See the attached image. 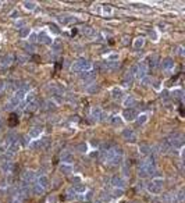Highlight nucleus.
Segmentation results:
<instances>
[{
    "instance_id": "nucleus-1",
    "label": "nucleus",
    "mask_w": 185,
    "mask_h": 203,
    "mask_svg": "<svg viewBox=\"0 0 185 203\" xmlns=\"http://www.w3.org/2000/svg\"><path fill=\"white\" fill-rule=\"evenodd\" d=\"M93 70V63L88 59H78L71 64V71L73 72H85Z\"/></svg>"
},
{
    "instance_id": "nucleus-2",
    "label": "nucleus",
    "mask_w": 185,
    "mask_h": 203,
    "mask_svg": "<svg viewBox=\"0 0 185 203\" xmlns=\"http://www.w3.org/2000/svg\"><path fill=\"white\" fill-rule=\"evenodd\" d=\"M50 186V181H49V178L46 175H41V177H36V181L35 184L32 185V188H34V192L38 193V195H41V193H43L46 189Z\"/></svg>"
},
{
    "instance_id": "nucleus-3",
    "label": "nucleus",
    "mask_w": 185,
    "mask_h": 203,
    "mask_svg": "<svg viewBox=\"0 0 185 203\" xmlns=\"http://www.w3.org/2000/svg\"><path fill=\"white\" fill-rule=\"evenodd\" d=\"M129 72H131L136 79H139V81H141V79H144L145 77H146V72H148V67H146L145 64H144V61H142V63H136V64H134V66H132V68H131V71H129Z\"/></svg>"
},
{
    "instance_id": "nucleus-4",
    "label": "nucleus",
    "mask_w": 185,
    "mask_h": 203,
    "mask_svg": "<svg viewBox=\"0 0 185 203\" xmlns=\"http://www.w3.org/2000/svg\"><path fill=\"white\" fill-rule=\"evenodd\" d=\"M4 147H6V150H8V152H11V153L17 152V150L19 149L18 138L15 136V135H8V136L4 139Z\"/></svg>"
},
{
    "instance_id": "nucleus-5",
    "label": "nucleus",
    "mask_w": 185,
    "mask_h": 203,
    "mask_svg": "<svg viewBox=\"0 0 185 203\" xmlns=\"http://www.w3.org/2000/svg\"><path fill=\"white\" fill-rule=\"evenodd\" d=\"M163 185H164L163 179H161V178H155V179H152L148 185H146V188H148V191L150 193H155V195H156V193H160L161 192Z\"/></svg>"
},
{
    "instance_id": "nucleus-6",
    "label": "nucleus",
    "mask_w": 185,
    "mask_h": 203,
    "mask_svg": "<svg viewBox=\"0 0 185 203\" xmlns=\"http://www.w3.org/2000/svg\"><path fill=\"white\" fill-rule=\"evenodd\" d=\"M35 181H36V174H35L34 171H25L24 174H22V185L24 186H31L34 185Z\"/></svg>"
},
{
    "instance_id": "nucleus-7",
    "label": "nucleus",
    "mask_w": 185,
    "mask_h": 203,
    "mask_svg": "<svg viewBox=\"0 0 185 203\" xmlns=\"http://www.w3.org/2000/svg\"><path fill=\"white\" fill-rule=\"evenodd\" d=\"M56 20H57V22L60 25H71V24H75V22H78V18L75 17V15H71V14L58 15Z\"/></svg>"
},
{
    "instance_id": "nucleus-8",
    "label": "nucleus",
    "mask_w": 185,
    "mask_h": 203,
    "mask_svg": "<svg viewBox=\"0 0 185 203\" xmlns=\"http://www.w3.org/2000/svg\"><path fill=\"white\" fill-rule=\"evenodd\" d=\"M144 64L148 67V70H155L156 67H157V64H159V56L156 53L149 54V56H146Z\"/></svg>"
},
{
    "instance_id": "nucleus-9",
    "label": "nucleus",
    "mask_w": 185,
    "mask_h": 203,
    "mask_svg": "<svg viewBox=\"0 0 185 203\" xmlns=\"http://www.w3.org/2000/svg\"><path fill=\"white\" fill-rule=\"evenodd\" d=\"M167 142L170 145V147H181L184 143V138L181 135H171L167 138Z\"/></svg>"
},
{
    "instance_id": "nucleus-10",
    "label": "nucleus",
    "mask_w": 185,
    "mask_h": 203,
    "mask_svg": "<svg viewBox=\"0 0 185 203\" xmlns=\"http://www.w3.org/2000/svg\"><path fill=\"white\" fill-rule=\"evenodd\" d=\"M38 42H41L42 45H46V46H52L53 45V39H52V36H49L46 32L38 34Z\"/></svg>"
},
{
    "instance_id": "nucleus-11",
    "label": "nucleus",
    "mask_w": 185,
    "mask_h": 203,
    "mask_svg": "<svg viewBox=\"0 0 185 203\" xmlns=\"http://www.w3.org/2000/svg\"><path fill=\"white\" fill-rule=\"evenodd\" d=\"M160 66H161V70H164V71H170V70H173L175 67V63H174V60L171 59V57H166V59H163Z\"/></svg>"
},
{
    "instance_id": "nucleus-12",
    "label": "nucleus",
    "mask_w": 185,
    "mask_h": 203,
    "mask_svg": "<svg viewBox=\"0 0 185 203\" xmlns=\"http://www.w3.org/2000/svg\"><path fill=\"white\" fill-rule=\"evenodd\" d=\"M121 135H122V138H124L125 141H128V142H135V139H136L135 132L132 131L131 128H125V130L121 132Z\"/></svg>"
},
{
    "instance_id": "nucleus-13",
    "label": "nucleus",
    "mask_w": 185,
    "mask_h": 203,
    "mask_svg": "<svg viewBox=\"0 0 185 203\" xmlns=\"http://www.w3.org/2000/svg\"><path fill=\"white\" fill-rule=\"evenodd\" d=\"M42 132H43V128L42 127H32L28 132V138L29 139H36V138H39L42 135Z\"/></svg>"
},
{
    "instance_id": "nucleus-14",
    "label": "nucleus",
    "mask_w": 185,
    "mask_h": 203,
    "mask_svg": "<svg viewBox=\"0 0 185 203\" xmlns=\"http://www.w3.org/2000/svg\"><path fill=\"white\" fill-rule=\"evenodd\" d=\"M136 110L135 109H125L124 113H122V117L125 118L127 121H134L135 118H136Z\"/></svg>"
},
{
    "instance_id": "nucleus-15",
    "label": "nucleus",
    "mask_w": 185,
    "mask_h": 203,
    "mask_svg": "<svg viewBox=\"0 0 185 203\" xmlns=\"http://www.w3.org/2000/svg\"><path fill=\"white\" fill-rule=\"evenodd\" d=\"M97 75V72L95 70H90V71H85V72H81L79 78L82 79V81H92V79H95Z\"/></svg>"
},
{
    "instance_id": "nucleus-16",
    "label": "nucleus",
    "mask_w": 185,
    "mask_h": 203,
    "mask_svg": "<svg viewBox=\"0 0 185 203\" xmlns=\"http://www.w3.org/2000/svg\"><path fill=\"white\" fill-rule=\"evenodd\" d=\"M39 109V100L38 99H35V100H32L31 103H28L27 107H25V111L28 113V114H32V113H35Z\"/></svg>"
},
{
    "instance_id": "nucleus-17",
    "label": "nucleus",
    "mask_w": 185,
    "mask_h": 203,
    "mask_svg": "<svg viewBox=\"0 0 185 203\" xmlns=\"http://www.w3.org/2000/svg\"><path fill=\"white\" fill-rule=\"evenodd\" d=\"M73 159H74V154L70 150H64L61 153V162H63V164H71L73 163Z\"/></svg>"
},
{
    "instance_id": "nucleus-18",
    "label": "nucleus",
    "mask_w": 185,
    "mask_h": 203,
    "mask_svg": "<svg viewBox=\"0 0 185 203\" xmlns=\"http://www.w3.org/2000/svg\"><path fill=\"white\" fill-rule=\"evenodd\" d=\"M120 67V61H105L103 63V68L106 71H113V70H117Z\"/></svg>"
},
{
    "instance_id": "nucleus-19",
    "label": "nucleus",
    "mask_w": 185,
    "mask_h": 203,
    "mask_svg": "<svg viewBox=\"0 0 185 203\" xmlns=\"http://www.w3.org/2000/svg\"><path fill=\"white\" fill-rule=\"evenodd\" d=\"M144 46H145V38L144 36H136L134 39V43H132L134 50H141Z\"/></svg>"
},
{
    "instance_id": "nucleus-20",
    "label": "nucleus",
    "mask_w": 185,
    "mask_h": 203,
    "mask_svg": "<svg viewBox=\"0 0 185 203\" xmlns=\"http://www.w3.org/2000/svg\"><path fill=\"white\" fill-rule=\"evenodd\" d=\"M112 185L114 186V188L122 189V186H124V179H122L121 177H118V175H114L112 178Z\"/></svg>"
},
{
    "instance_id": "nucleus-21",
    "label": "nucleus",
    "mask_w": 185,
    "mask_h": 203,
    "mask_svg": "<svg viewBox=\"0 0 185 203\" xmlns=\"http://www.w3.org/2000/svg\"><path fill=\"white\" fill-rule=\"evenodd\" d=\"M79 32L82 35H85V36H93V35H95V29H93L92 27H89V25H85V27H82L79 29Z\"/></svg>"
},
{
    "instance_id": "nucleus-22",
    "label": "nucleus",
    "mask_w": 185,
    "mask_h": 203,
    "mask_svg": "<svg viewBox=\"0 0 185 203\" xmlns=\"http://www.w3.org/2000/svg\"><path fill=\"white\" fill-rule=\"evenodd\" d=\"M18 104H19V100L15 98V96H13V98L7 102V104H6V109H7V110H13V109H15Z\"/></svg>"
},
{
    "instance_id": "nucleus-23",
    "label": "nucleus",
    "mask_w": 185,
    "mask_h": 203,
    "mask_svg": "<svg viewBox=\"0 0 185 203\" xmlns=\"http://www.w3.org/2000/svg\"><path fill=\"white\" fill-rule=\"evenodd\" d=\"M22 6H24L25 10L34 11L35 8H36V2H32V0H25V2H22Z\"/></svg>"
},
{
    "instance_id": "nucleus-24",
    "label": "nucleus",
    "mask_w": 185,
    "mask_h": 203,
    "mask_svg": "<svg viewBox=\"0 0 185 203\" xmlns=\"http://www.w3.org/2000/svg\"><path fill=\"white\" fill-rule=\"evenodd\" d=\"M13 61H14V56H13V54H6V56L2 57L0 64H2V66H10Z\"/></svg>"
},
{
    "instance_id": "nucleus-25",
    "label": "nucleus",
    "mask_w": 185,
    "mask_h": 203,
    "mask_svg": "<svg viewBox=\"0 0 185 203\" xmlns=\"http://www.w3.org/2000/svg\"><path fill=\"white\" fill-rule=\"evenodd\" d=\"M13 167H14V164H13V162H3L2 166H0V168H2L3 173H11Z\"/></svg>"
},
{
    "instance_id": "nucleus-26",
    "label": "nucleus",
    "mask_w": 185,
    "mask_h": 203,
    "mask_svg": "<svg viewBox=\"0 0 185 203\" xmlns=\"http://www.w3.org/2000/svg\"><path fill=\"white\" fill-rule=\"evenodd\" d=\"M90 115H92L93 120L99 121L100 118H102V109H100V107H93L92 111H90Z\"/></svg>"
},
{
    "instance_id": "nucleus-27",
    "label": "nucleus",
    "mask_w": 185,
    "mask_h": 203,
    "mask_svg": "<svg viewBox=\"0 0 185 203\" xmlns=\"http://www.w3.org/2000/svg\"><path fill=\"white\" fill-rule=\"evenodd\" d=\"M53 109H56V103H54V100H46L43 103L42 110H43V111H52Z\"/></svg>"
},
{
    "instance_id": "nucleus-28",
    "label": "nucleus",
    "mask_w": 185,
    "mask_h": 203,
    "mask_svg": "<svg viewBox=\"0 0 185 203\" xmlns=\"http://www.w3.org/2000/svg\"><path fill=\"white\" fill-rule=\"evenodd\" d=\"M99 91H100V85L99 83H96V82H92L90 85L86 86V92L88 93H97Z\"/></svg>"
},
{
    "instance_id": "nucleus-29",
    "label": "nucleus",
    "mask_w": 185,
    "mask_h": 203,
    "mask_svg": "<svg viewBox=\"0 0 185 203\" xmlns=\"http://www.w3.org/2000/svg\"><path fill=\"white\" fill-rule=\"evenodd\" d=\"M29 34H31V29H29V27H24V28H21V29H18V36L21 38V39H25V38H28Z\"/></svg>"
},
{
    "instance_id": "nucleus-30",
    "label": "nucleus",
    "mask_w": 185,
    "mask_h": 203,
    "mask_svg": "<svg viewBox=\"0 0 185 203\" xmlns=\"http://www.w3.org/2000/svg\"><path fill=\"white\" fill-rule=\"evenodd\" d=\"M135 98L134 96H128V98H125V100H124V106H125V109H132V106L135 104Z\"/></svg>"
},
{
    "instance_id": "nucleus-31",
    "label": "nucleus",
    "mask_w": 185,
    "mask_h": 203,
    "mask_svg": "<svg viewBox=\"0 0 185 203\" xmlns=\"http://www.w3.org/2000/svg\"><path fill=\"white\" fill-rule=\"evenodd\" d=\"M73 191H74V193H85L86 188L84 184H75V185L73 186Z\"/></svg>"
},
{
    "instance_id": "nucleus-32",
    "label": "nucleus",
    "mask_w": 185,
    "mask_h": 203,
    "mask_svg": "<svg viewBox=\"0 0 185 203\" xmlns=\"http://www.w3.org/2000/svg\"><path fill=\"white\" fill-rule=\"evenodd\" d=\"M122 95H124V92H122V89L121 88H114L112 91V96H113V99H120V98H122Z\"/></svg>"
},
{
    "instance_id": "nucleus-33",
    "label": "nucleus",
    "mask_w": 185,
    "mask_h": 203,
    "mask_svg": "<svg viewBox=\"0 0 185 203\" xmlns=\"http://www.w3.org/2000/svg\"><path fill=\"white\" fill-rule=\"evenodd\" d=\"M100 14L102 15H112L113 14V7H110V6H102Z\"/></svg>"
},
{
    "instance_id": "nucleus-34",
    "label": "nucleus",
    "mask_w": 185,
    "mask_h": 203,
    "mask_svg": "<svg viewBox=\"0 0 185 203\" xmlns=\"http://www.w3.org/2000/svg\"><path fill=\"white\" fill-rule=\"evenodd\" d=\"M132 79H134V75H132V74L128 71V72L125 74V77H124V85L131 86L132 85Z\"/></svg>"
},
{
    "instance_id": "nucleus-35",
    "label": "nucleus",
    "mask_w": 185,
    "mask_h": 203,
    "mask_svg": "<svg viewBox=\"0 0 185 203\" xmlns=\"http://www.w3.org/2000/svg\"><path fill=\"white\" fill-rule=\"evenodd\" d=\"M120 56L118 53H109L106 54V61H118Z\"/></svg>"
},
{
    "instance_id": "nucleus-36",
    "label": "nucleus",
    "mask_w": 185,
    "mask_h": 203,
    "mask_svg": "<svg viewBox=\"0 0 185 203\" xmlns=\"http://www.w3.org/2000/svg\"><path fill=\"white\" fill-rule=\"evenodd\" d=\"M15 28H18V29H21V28H24L25 25H27V20H24V18H18L17 21H15Z\"/></svg>"
},
{
    "instance_id": "nucleus-37",
    "label": "nucleus",
    "mask_w": 185,
    "mask_h": 203,
    "mask_svg": "<svg viewBox=\"0 0 185 203\" xmlns=\"http://www.w3.org/2000/svg\"><path fill=\"white\" fill-rule=\"evenodd\" d=\"M171 96L175 99H182V96H184V92L181 91V89H174L173 93H171Z\"/></svg>"
},
{
    "instance_id": "nucleus-38",
    "label": "nucleus",
    "mask_w": 185,
    "mask_h": 203,
    "mask_svg": "<svg viewBox=\"0 0 185 203\" xmlns=\"http://www.w3.org/2000/svg\"><path fill=\"white\" fill-rule=\"evenodd\" d=\"M71 170H73L71 164H63V166H61V171H63L64 174H70Z\"/></svg>"
},
{
    "instance_id": "nucleus-39",
    "label": "nucleus",
    "mask_w": 185,
    "mask_h": 203,
    "mask_svg": "<svg viewBox=\"0 0 185 203\" xmlns=\"http://www.w3.org/2000/svg\"><path fill=\"white\" fill-rule=\"evenodd\" d=\"M49 29H50L52 34H54V35H58V34H60V29H58V27H57V25H54V24H50V25H49Z\"/></svg>"
},
{
    "instance_id": "nucleus-40",
    "label": "nucleus",
    "mask_w": 185,
    "mask_h": 203,
    "mask_svg": "<svg viewBox=\"0 0 185 203\" xmlns=\"http://www.w3.org/2000/svg\"><path fill=\"white\" fill-rule=\"evenodd\" d=\"M112 124L113 125H121V118H120L118 115H114V117L112 118Z\"/></svg>"
},
{
    "instance_id": "nucleus-41",
    "label": "nucleus",
    "mask_w": 185,
    "mask_h": 203,
    "mask_svg": "<svg viewBox=\"0 0 185 203\" xmlns=\"http://www.w3.org/2000/svg\"><path fill=\"white\" fill-rule=\"evenodd\" d=\"M139 150H141V153H144V154H149V153L152 152V149L149 146H146V145H144V146H142Z\"/></svg>"
},
{
    "instance_id": "nucleus-42",
    "label": "nucleus",
    "mask_w": 185,
    "mask_h": 203,
    "mask_svg": "<svg viewBox=\"0 0 185 203\" xmlns=\"http://www.w3.org/2000/svg\"><path fill=\"white\" fill-rule=\"evenodd\" d=\"M28 39H29V42H36L38 40V34L31 32V34H29V36H28Z\"/></svg>"
},
{
    "instance_id": "nucleus-43",
    "label": "nucleus",
    "mask_w": 185,
    "mask_h": 203,
    "mask_svg": "<svg viewBox=\"0 0 185 203\" xmlns=\"http://www.w3.org/2000/svg\"><path fill=\"white\" fill-rule=\"evenodd\" d=\"M146 121H148V115H146V114H142L141 115V117H138V122H139V124H145V122Z\"/></svg>"
},
{
    "instance_id": "nucleus-44",
    "label": "nucleus",
    "mask_w": 185,
    "mask_h": 203,
    "mask_svg": "<svg viewBox=\"0 0 185 203\" xmlns=\"http://www.w3.org/2000/svg\"><path fill=\"white\" fill-rule=\"evenodd\" d=\"M60 49H61V43H60V42H56L54 45H52V50H53V51H58Z\"/></svg>"
},
{
    "instance_id": "nucleus-45",
    "label": "nucleus",
    "mask_w": 185,
    "mask_h": 203,
    "mask_svg": "<svg viewBox=\"0 0 185 203\" xmlns=\"http://www.w3.org/2000/svg\"><path fill=\"white\" fill-rule=\"evenodd\" d=\"M86 149H88V147H86V143H79V145H78V150H79L81 153L86 152Z\"/></svg>"
},
{
    "instance_id": "nucleus-46",
    "label": "nucleus",
    "mask_w": 185,
    "mask_h": 203,
    "mask_svg": "<svg viewBox=\"0 0 185 203\" xmlns=\"http://www.w3.org/2000/svg\"><path fill=\"white\" fill-rule=\"evenodd\" d=\"M6 86H7V82H6V81H0V93L6 91Z\"/></svg>"
},
{
    "instance_id": "nucleus-47",
    "label": "nucleus",
    "mask_w": 185,
    "mask_h": 203,
    "mask_svg": "<svg viewBox=\"0 0 185 203\" xmlns=\"http://www.w3.org/2000/svg\"><path fill=\"white\" fill-rule=\"evenodd\" d=\"M100 8H102V6H92V11L97 13V14H100Z\"/></svg>"
},
{
    "instance_id": "nucleus-48",
    "label": "nucleus",
    "mask_w": 185,
    "mask_h": 203,
    "mask_svg": "<svg viewBox=\"0 0 185 203\" xmlns=\"http://www.w3.org/2000/svg\"><path fill=\"white\" fill-rule=\"evenodd\" d=\"M150 39H153L155 42L157 40V39H159V38H157V34H156L155 31H152V32H150Z\"/></svg>"
},
{
    "instance_id": "nucleus-49",
    "label": "nucleus",
    "mask_w": 185,
    "mask_h": 203,
    "mask_svg": "<svg viewBox=\"0 0 185 203\" xmlns=\"http://www.w3.org/2000/svg\"><path fill=\"white\" fill-rule=\"evenodd\" d=\"M25 50H27V51H31V53H32V51H34L35 49H34V46H32V45H25Z\"/></svg>"
},
{
    "instance_id": "nucleus-50",
    "label": "nucleus",
    "mask_w": 185,
    "mask_h": 203,
    "mask_svg": "<svg viewBox=\"0 0 185 203\" xmlns=\"http://www.w3.org/2000/svg\"><path fill=\"white\" fill-rule=\"evenodd\" d=\"M86 195H85V200H90L92 199V196H93V193L92 192H85Z\"/></svg>"
},
{
    "instance_id": "nucleus-51",
    "label": "nucleus",
    "mask_w": 185,
    "mask_h": 203,
    "mask_svg": "<svg viewBox=\"0 0 185 203\" xmlns=\"http://www.w3.org/2000/svg\"><path fill=\"white\" fill-rule=\"evenodd\" d=\"M10 17H11V18H17V17H18V11L14 10V11H13V14L10 15Z\"/></svg>"
},
{
    "instance_id": "nucleus-52",
    "label": "nucleus",
    "mask_w": 185,
    "mask_h": 203,
    "mask_svg": "<svg viewBox=\"0 0 185 203\" xmlns=\"http://www.w3.org/2000/svg\"><path fill=\"white\" fill-rule=\"evenodd\" d=\"M0 7H2V2H0Z\"/></svg>"
}]
</instances>
